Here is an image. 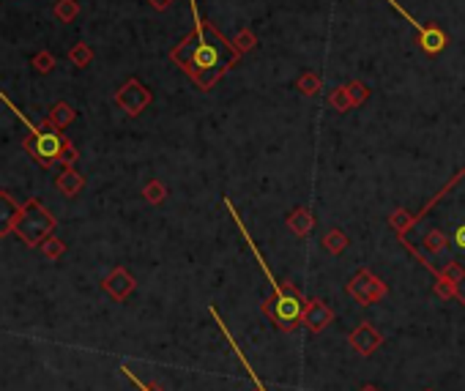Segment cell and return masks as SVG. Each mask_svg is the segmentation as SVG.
Masks as SVG:
<instances>
[{
    "label": "cell",
    "instance_id": "obj_1",
    "mask_svg": "<svg viewBox=\"0 0 465 391\" xmlns=\"http://www.w3.org/2000/svg\"><path fill=\"white\" fill-rule=\"evenodd\" d=\"M189 3H192V14H194V33L178 44L170 52V58L178 63L203 91H211L213 83L230 69L232 63H238L241 52L225 42L211 25H206V22L200 20L197 0H189Z\"/></svg>",
    "mask_w": 465,
    "mask_h": 391
},
{
    "label": "cell",
    "instance_id": "obj_2",
    "mask_svg": "<svg viewBox=\"0 0 465 391\" xmlns=\"http://www.w3.org/2000/svg\"><path fill=\"white\" fill-rule=\"evenodd\" d=\"M17 115H20V112H17ZM22 124L33 132V134L25 140V151H28L36 162H42V165H52V162L64 159L66 151H71V145L66 143L61 134H55V132H39V129L30 124L28 118H22Z\"/></svg>",
    "mask_w": 465,
    "mask_h": 391
},
{
    "label": "cell",
    "instance_id": "obj_3",
    "mask_svg": "<svg viewBox=\"0 0 465 391\" xmlns=\"http://www.w3.org/2000/svg\"><path fill=\"white\" fill-rule=\"evenodd\" d=\"M389 3H392V6L400 11L402 17H405V20L413 25V28H416V33H419V42H422V49L427 52V55H438V52H444L446 36L441 33V30H438V28H427V25H422V22H416L413 17H411V14H408V11H405V8H402L400 3H397V0H389Z\"/></svg>",
    "mask_w": 465,
    "mask_h": 391
},
{
    "label": "cell",
    "instance_id": "obj_4",
    "mask_svg": "<svg viewBox=\"0 0 465 391\" xmlns=\"http://www.w3.org/2000/svg\"><path fill=\"white\" fill-rule=\"evenodd\" d=\"M115 102L121 104L124 110H126L129 115H137V112H143L151 102V93L143 88V85L137 83V80H129L121 91H118V96H115Z\"/></svg>",
    "mask_w": 465,
    "mask_h": 391
},
{
    "label": "cell",
    "instance_id": "obj_5",
    "mask_svg": "<svg viewBox=\"0 0 465 391\" xmlns=\"http://www.w3.org/2000/svg\"><path fill=\"white\" fill-rule=\"evenodd\" d=\"M274 315L282 326H293L298 317H301V304H298L296 296H290V293H276Z\"/></svg>",
    "mask_w": 465,
    "mask_h": 391
},
{
    "label": "cell",
    "instance_id": "obj_6",
    "mask_svg": "<svg viewBox=\"0 0 465 391\" xmlns=\"http://www.w3.org/2000/svg\"><path fill=\"white\" fill-rule=\"evenodd\" d=\"M105 288L110 290V293H112L115 298H124L129 290L134 288V282L129 279L124 271H115V274H112V276H110V279L105 282Z\"/></svg>",
    "mask_w": 465,
    "mask_h": 391
},
{
    "label": "cell",
    "instance_id": "obj_7",
    "mask_svg": "<svg viewBox=\"0 0 465 391\" xmlns=\"http://www.w3.org/2000/svg\"><path fill=\"white\" fill-rule=\"evenodd\" d=\"M329 320H331V312L323 307V304H312V307L307 309V326L312 331H320Z\"/></svg>",
    "mask_w": 465,
    "mask_h": 391
},
{
    "label": "cell",
    "instance_id": "obj_8",
    "mask_svg": "<svg viewBox=\"0 0 465 391\" xmlns=\"http://www.w3.org/2000/svg\"><path fill=\"white\" fill-rule=\"evenodd\" d=\"M49 121H52L55 129H64L69 121H74V110L69 104H55L52 112H49Z\"/></svg>",
    "mask_w": 465,
    "mask_h": 391
},
{
    "label": "cell",
    "instance_id": "obj_9",
    "mask_svg": "<svg viewBox=\"0 0 465 391\" xmlns=\"http://www.w3.org/2000/svg\"><path fill=\"white\" fill-rule=\"evenodd\" d=\"M378 342H381V339L372 334V329H370V326H361V331L356 334V337H353V345H359L361 353H370V350L375 348Z\"/></svg>",
    "mask_w": 465,
    "mask_h": 391
},
{
    "label": "cell",
    "instance_id": "obj_10",
    "mask_svg": "<svg viewBox=\"0 0 465 391\" xmlns=\"http://www.w3.org/2000/svg\"><path fill=\"white\" fill-rule=\"evenodd\" d=\"M80 186H83V178H80L77 173H64V175L58 178V189L64 192L66 197H69V194H74Z\"/></svg>",
    "mask_w": 465,
    "mask_h": 391
},
{
    "label": "cell",
    "instance_id": "obj_11",
    "mask_svg": "<svg viewBox=\"0 0 465 391\" xmlns=\"http://www.w3.org/2000/svg\"><path fill=\"white\" fill-rule=\"evenodd\" d=\"M77 11H80V8H77L74 0H61V3L55 6V17H58L61 22H71L74 17H77Z\"/></svg>",
    "mask_w": 465,
    "mask_h": 391
},
{
    "label": "cell",
    "instance_id": "obj_12",
    "mask_svg": "<svg viewBox=\"0 0 465 391\" xmlns=\"http://www.w3.org/2000/svg\"><path fill=\"white\" fill-rule=\"evenodd\" d=\"M90 58H93V52L88 49V44H77V47H74V52H71V61L77 63V66H88Z\"/></svg>",
    "mask_w": 465,
    "mask_h": 391
},
{
    "label": "cell",
    "instance_id": "obj_13",
    "mask_svg": "<svg viewBox=\"0 0 465 391\" xmlns=\"http://www.w3.org/2000/svg\"><path fill=\"white\" fill-rule=\"evenodd\" d=\"M348 88V96H351V102H353V107H359L364 99H367V88L361 83H351V85H345Z\"/></svg>",
    "mask_w": 465,
    "mask_h": 391
},
{
    "label": "cell",
    "instance_id": "obj_14",
    "mask_svg": "<svg viewBox=\"0 0 465 391\" xmlns=\"http://www.w3.org/2000/svg\"><path fill=\"white\" fill-rule=\"evenodd\" d=\"M331 104L337 107L339 112H345V110H351V107H353V102H351V96H348V88H339L337 93L331 96Z\"/></svg>",
    "mask_w": 465,
    "mask_h": 391
},
{
    "label": "cell",
    "instance_id": "obj_15",
    "mask_svg": "<svg viewBox=\"0 0 465 391\" xmlns=\"http://www.w3.org/2000/svg\"><path fill=\"white\" fill-rule=\"evenodd\" d=\"M298 91H301V93H307V96L317 93V77H315V74H307V77H301V80H298Z\"/></svg>",
    "mask_w": 465,
    "mask_h": 391
},
{
    "label": "cell",
    "instance_id": "obj_16",
    "mask_svg": "<svg viewBox=\"0 0 465 391\" xmlns=\"http://www.w3.org/2000/svg\"><path fill=\"white\" fill-rule=\"evenodd\" d=\"M323 241H326V249H331V252H339V249L345 247V235H342V233H331V235H326Z\"/></svg>",
    "mask_w": 465,
    "mask_h": 391
},
{
    "label": "cell",
    "instance_id": "obj_17",
    "mask_svg": "<svg viewBox=\"0 0 465 391\" xmlns=\"http://www.w3.org/2000/svg\"><path fill=\"white\" fill-rule=\"evenodd\" d=\"M146 197H148L151 203H159V200L165 197V189H162V184H148L146 186Z\"/></svg>",
    "mask_w": 465,
    "mask_h": 391
},
{
    "label": "cell",
    "instance_id": "obj_18",
    "mask_svg": "<svg viewBox=\"0 0 465 391\" xmlns=\"http://www.w3.org/2000/svg\"><path fill=\"white\" fill-rule=\"evenodd\" d=\"M36 69H39V71H44V74H47V71H49V69H52V55H49V52H42V55H36Z\"/></svg>",
    "mask_w": 465,
    "mask_h": 391
},
{
    "label": "cell",
    "instance_id": "obj_19",
    "mask_svg": "<svg viewBox=\"0 0 465 391\" xmlns=\"http://www.w3.org/2000/svg\"><path fill=\"white\" fill-rule=\"evenodd\" d=\"M454 247L460 249V252H465V225H460L454 230Z\"/></svg>",
    "mask_w": 465,
    "mask_h": 391
},
{
    "label": "cell",
    "instance_id": "obj_20",
    "mask_svg": "<svg viewBox=\"0 0 465 391\" xmlns=\"http://www.w3.org/2000/svg\"><path fill=\"white\" fill-rule=\"evenodd\" d=\"M148 3L153 6V8H159V11H165V8L170 6V0H148Z\"/></svg>",
    "mask_w": 465,
    "mask_h": 391
}]
</instances>
